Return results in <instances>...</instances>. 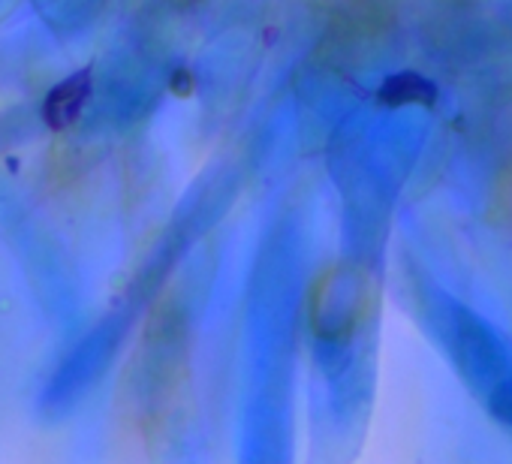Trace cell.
Masks as SVG:
<instances>
[{
    "label": "cell",
    "instance_id": "cell-1",
    "mask_svg": "<svg viewBox=\"0 0 512 464\" xmlns=\"http://www.w3.org/2000/svg\"><path fill=\"white\" fill-rule=\"evenodd\" d=\"M91 94V73L82 70L76 76H70L67 82L55 85L43 103V118L52 130H61L67 124H73L82 112V103L85 97Z\"/></svg>",
    "mask_w": 512,
    "mask_h": 464
}]
</instances>
